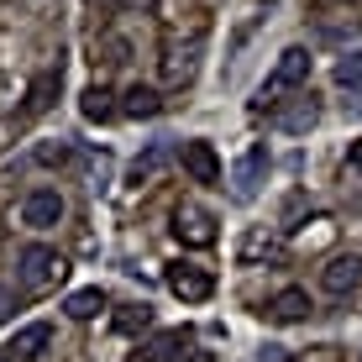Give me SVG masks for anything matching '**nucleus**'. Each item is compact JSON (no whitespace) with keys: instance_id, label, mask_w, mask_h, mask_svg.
Instances as JSON below:
<instances>
[{"instance_id":"nucleus-1","label":"nucleus","mask_w":362,"mask_h":362,"mask_svg":"<svg viewBox=\"0 0 362 362\" xmlns=\"http://www.w3.org/2000/svg\"><path fill=\"white\" fill-rule=\"evenodd\" d=\"M16 273H21V289H27V294H42V289H58V284L69 279V263H64V252H58V247L32 242V247H21Z\"/></svg>"},{"instance_id":"nucleus-2","label":"nucleus","mask_w":362,"mask_h":362,"mask_svg":"<svg viewBox=\"0 0 362 362\" xmlns=\"http://www.w3.org/2000/svg\"><path fill=\"white\" fill-rule=\"evenodd\" d=\"M305 79H310V53H305V47H284L279 64H273V74L263 79V95H257V100H263V105H279V95L294 90V84H305Z\"/></svg>"},{"instance_id":"nucleus-3","label":"nucleus","mask_w":362,"mask_h":362,"mask_svg":"<svg viewBox=\"0 0 362 362\" xmlns=\"http://www.w3.org/2000/svg\"><path fill=\"white\" fill-rule=\"evenodd\" d=\"M163 284H168V294H179V299H184V305H199V299L216 294V279H210V273L199 268V263H184V257L163 268Z\"/></svg>"},{"instance_id":"nucleus-4","label":"nucleus","mask_w":362,"mask_h":362,"mask_svg":"<svg viewBox=\"0 0 362 362\" xmlns=\"http://www.w3.org/2000/svg\"><path fill=\"white\" fill-rule=\"evenodd\" d=\"M173 236L184 247H216V216L199 205H179L173 210Z\"/></svg>"},{"instance_id":"nucleus-5","label":"nucleus","mask_w":362,"mask_h":362,"mask_svg":"<svg viewBox=\"0 0 362 362\" xmlns=\"http://www.w3.org/2000/svg\"><path fill=\"white\" fill-rule=\"evenodd\" d=\"M320 289H326V294H336V299L357 294V289H362V257H357V252L331 257V263L320 268Z\"/></svg>"},{"instance_id":"nucleus-6","label":"nucleus","mask_w":362,"mask_h":362,"mask_svg":"<svg viewBox=\"0 0 362 362\" xmlns=\"http://www.w3.org/2000/svg\"><path fill=\"white\" fill-rule=\"evenodd\" d=\"M21 221L37 226V231L58 226V221H64V194H58V189H32L27 199H21Z\"/></svg>"},{"instance_id":"nucleus-7","label":"nucleus","mask_w":362,"mask_h":362,"mask_svg":"<svg viewBox=\"0 0 362 362\" xmlns=\"http://www.w3.org/2000/svg\"><path fill=\"white\" fill-rule=\"evenodd\" d=\"M184 173H189L194 184H221L226 179V168H221V158H216V147L210 142H184Z\"/></svg>"},{"instance_id":"nucleus-8","label":"nucleus","mask_w":362,"mask_h":362,"mask_svg":"<svg viewBox=\"0 0 362 362\" xmlns=\"http://www.w3.org/2000/svg\"><path fill=\"white\" fill-rule=\"evenodd\" d=\"M315 121H320L315 95H299V100H289V105H273V127L279 132H310Z\"/></svg>"},{"instance_id":"nucleus-9","label":"nucleus","mask_w":362,"mask_h":362,"mask_svg":"<svg viewBox=\"0 0 362 362\" xmlns=\"http://www.w3.org/2000/svg\"><path fill=\"white\" fill-rule=\"evenodd\" d=\"M47 346H53V326H47V320H37V326H21V331H16V341L6 346V357L37 362V357L47 352Z\"/></svg>"},{"instance_id":"nucleus-10","label":"nucleus","mask_w":362,"mask_h":362,"mask_svg":"<svg viewBox=\"0 0 362 362\" xmlns=\"http://www.w3.org/2000/svg\"><path fill=\"white\" fill-rule=\"evenodd\" d=\"M263 168H268V153H263V147H252V153L231 168V194H236V199H252V194H257V179H263Z\"/></svg>"},{"instance_id":"nucleus-11","label":"nucleus","mask_w":362,"mask_h":362,"mask_svg":"<svg viewBox=\"0 0 362 362\" xmlns=\"http://www.w3.org/2000/svg\"><path fill=\"white\" fill-rule=\"evenodd\" d=\"M184 352H189V331H158L142 346V362H184Z\"/></svg>"},{"instance_id":"nucleus-12","label":"nucleus","mask_w":362,"mask_h":362,"mask_svg":"<svg viewBox=\"0 0 362 362\" xmlns=\"http://www.w3.org/2000/svg\"><path fill=\"white\" fill-rule=\"evenodd\" d=\"M268 315L284 320V326H294V320L310 315V294H305V289H279V294L268 299Z\"/></svg>"},{"instance_id":"nucleus-13","label":"nucleus","mask_w":362,"mask_h":362,"mask_svg":"<svg viewBox=\"0 0 362 362\" xmlns=\"http://www.w3.org/2000/svg\"><path fill=\"white\" fill-rule=\"evenodd\" d=\"M58 84H64V74L58 69H47V74H37L32 79V90H27V105H21V116H42L47 105H53V95H58Z\"/></svg>"},{"instance_id":"nucleus-14","label":"nucleus","mask_w":362,"mask_h":362,"mask_svg":"<svg viewBox=\"0 0 362 362\" xmlns=\"http://www.w3.org/2000/svg\"><path fill=\"white\" fill-rule=\"evenodd\" d=\"M158 110H163V100H158V90L153 84H132L127 95H121V116H158Z\"/></svg>"},{"instance_id":"nucleus-15","label":"nucleus","mask_w":362,"mask_h":362,"mask_svg":"<svg viewBox=\"0 0 362 362\" xmlns=\"http://www.w3.org/2000/svg\"><path fill=\"white\" fill-rule=\"evenodd\" d=\"M110 299L100 294V289H74L69 299H64V310H69V320H95L100 310H105Z\"/></svg>"},{"instance_id":"nucleus-16","label":"nucleus","mask_w":362,"mask_h":362,"mask_svg":"<svg viewBox=\"0 0 362 362\" xmlns=\"http://www.w3.org/2000/svg\"><path fill=\"white\" fill-rule=\"evenodd\" d=\"M79 110H84V121H110L121 105H110V90L90 84V90H84V100H79Z\"/></svg>"},{"instance_id":"nucleus-17","label":"nucleus","mask_w":362,"mask_h":362,"mask_svg":"<svg viewBox=\"0 0 362 362\" xmlns=\"http://www.w3.org/2000/svg\"><path fill=\"white\" fill-rule=\"evenodd\" d=\"M336 84L352 90V100H362V53H346L341 64H336Z\"/></svg>"},{"instance_id":"nucleus-18","label":"nucleus","mask_w":362,"mask_h":362,"mask_svg":"<svg viewBox=\"0 0 362 362\" xmlns=\"http://www.w3.org/2000/svg\"><path fill=\"white\" fill-rule=\"evenodd\" d=\"M147 326H153V310H147V305H121V315H116V331H147Z\"/></svg>"},{"instance_id":"nucleus-19","label":"nucleus","mask_w":362,"mask_h":362,"mask_svg":"<svg viewBox=\"0 0 362 362\" xmlns=\"http://www.w3.org/2000/svg\"><path fill=\"white\" fill-rule=\"evenodd\" d=\"M273 257V236H263V231H252V236H247V242H242V263H252V257Z\"/></svg>"},{"instance_id":"nucleus-20","label":"nucleus","mask_w":362,"mask_h":362,"mask_svg":"<svg viewBox=\"0 0 362 362\" xmlns=\"http://www.w3.org/2000/svg\"><path fill=\"white\" fill-rule=\"evenodd\" d=\"M158 163H163V147H153V153H147V158H136V163H132V179L142 184V179H147V173H153Z\"/></svg>"},{"instance_id":"nucleus-21","label":"nucleus","mask_w":362,"mask_h":362,"mask_svg":"<svg viewBox=\"0 0 362 362\" xmlns=\"http://www.w3.org/2000/svg\"><path fill=\"white\" fill-rule=\"evenodd\" d=\"M116 11H121V16H153L158 0H116Z\"/></svg>"},{"instance_id":"nucleus-22","label":"nucleus","mask_w":362,"mask_h":362,"mask_svg":"<svg viewBox=\"0 0 362 362\" xmlns=\"http://www.w3.org/2000/svg\"><path fill=\"white\" fill-rule=\"evenodd\" d=\"M37 163H69V147H42V153H37Z\"/></svg>"},{"instance_id":"nucleus-23","label":"nucleus","mask_w":362,"mask_h":362,"mask_svg":"<svg viewBox=\"0 0 362 362\" xmlns=\"http://www.w3.org/2000/svg\"><path fill=\"white\" fill-rule=\"evenodd\" d=\"M11 310H16V294H11V289H6V284H0V320H6V315H11Z\"/></svg>"},{"instance_id":"nucleus-24","label":"nucleus","mask_w":362,"mask_h":362,"mask_svg":"<svg viewBox=\"0 0 362 362\" xmlns=\"http://www.w3.org/2000/svg\"><path fill=\"white\" fill-rule=\"evenodd\" d=\"M263 362H299V357H289L284 346H263Z\"/></svg>"},{"instance_id":"nucleus-25","label":"nucleus","mask_w":362,"mask_h":362,"mask_svg":"<svg viewBox=\"0 0 362 362\" xmlns=\"http://www.w3.org/2000/svg\"><path fill=\"white\" fill-rule=\"evenodd\" d=\"M346 163H352V173H362V136L352 142V153H346Z\"/></svg>"},{"instance_id":"nucleus-26","label":"nucleus","mask_w":362,"mask_h":362,"mask_svg":"<svg viewBox=\"0 0 362 362\" xmlns=\"http://www.w3.org/2000/svg\"><path fill=\"white\" fill-rule=\"evenodd\" d=\"M184 362H216V357H210V352H189V357H184Z\"/></svg>"},{"instance_id":"nucleus-27","label":"nucleus","mask_w":362,"mask_h":362,"mask_svg":"<svg viewBox=\"0 0 362 362\" xmlns=\"http://www.w3.org/2000/svg\"><path fill=\"white\" fill-rule=\"evenodd\" d=\"M0 362H11V357H6V352H0Z\"/></svg>"}]
</instances>
